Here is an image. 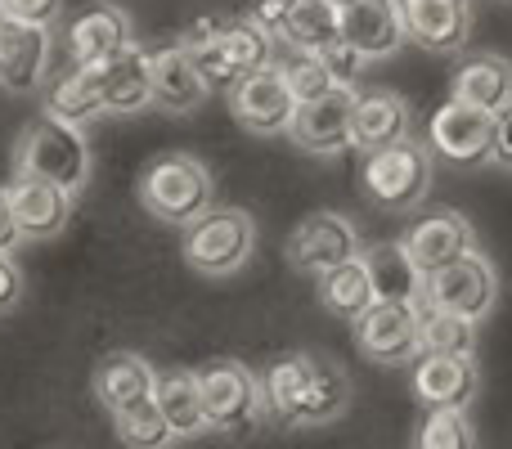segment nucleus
I'll return each mask as SVG.
<instances>
[{
  "mask_svg": "<svg viewBox=\"0 0 512 449\" xmlns=\"http://www.w3.org/2000/svg\"><path fill=\"white\" fill-rule=\"evenodd\" d=\"M265 405L283 427H328L351 409V373L319 351H288L265 369Z\"/></svg>",
  "mask_w": 512,
  "mask_h": 449,
  "instance_id": "nucleus-1",
  "label": "nucleus"
},
{
  "mask_svg": "<svg viewBox=\"0 0 512 449\" xmlns=\"http://www.w3.org/2000/svg\"><path fill=\"white\" fill-rule=\"evenodd\" d=\"M180 45H185L189 59L198 63L207 90H225V95L239 86V77L274 63V54H279V41H274L252 14L198 18L194 27L180 32Z\"/></svg>",
  "mask_w": 512,
  "mask_h": 449,
  "instance_id": "nucleus-2",
  "label": "nucleus"
},
{
  "mask_svg": "<svg viewBox=\"0 0 512 449\" xmlns=\"http://www.w3.org/2000/svg\"><path fill=\"white\" fill-rule=\"evenodd\" d=\"M432 180H436V153L418 135L360 153V189L387 216L418 212V203L432 194Z\"/></svg>",
  "mask_w": 512,
  "mask_h": 449,
  "instance_id": "nucleus-3",
  "label": "nucleus"
},
{
  "mask_svg": "<svg viewBox=\"0 0 512 449\" xmlns=\"http://www.w3.org/2000/svg\"><path fill=\"white\" fill-rule=\"evenodd\" d=\"M14 171L54 180L68 194H81L90 185V176H95V144L86 140V126H72L54 113H41L18 131Z\"/></svg>",
  "mask_w": 512,
  "mask_h": 449,
  "instance_id": "nucleus-4",
  "label": "nucleus"
},
{
  "mask_svg": "<svg viewBox=\"0 0 512 449\" xmlns=\"http://www.w3.org/2000/svg\"><path fill=\"white\" fill-rule=\"evenodd\" d=\"M135 198L140 207L162 225L185 229L194 216H203L216 198L212 171L194 153H158L135 180Z\"/></svg>",
  "mask_w": 512,
  "mask_h": 449,
  "instance_id": "nucleus-5",
  "label": "nucleus"
},
{
  "mask_svg": "<svg viewBox=\"0 0 512 449\" xmlns=\"http://www.w3.org/2000/svg\"><path fill=\"white\" fill-rule=\"evenodd\" d=\"M252 252H256V221L243 207H207L180 234V256L203 279H230L252 261Z\"/></svg>",
  "mask_w": 512,
  "mask_h": 449,
  "instance_id": "nucleus-6",
  "label": "nucleus"
},
{
  "mask_svg": "<svg viewBox=\"0 0 512 449\" xmlns=\"http://www.w3.org/2000/svg\"><path fill=\"white\" fill-rule=\"evenodd\" d=\"M198 387H203L212 436H252L256 427L270 418L265 382L256 378L243 360L221 355V360L203 364V369H198Z\"/></svg>",
  "mask_w": 512,
  "mask_h": 449,
  "instance_id": "nucleus-7",
  "label": "nucleus"
},
{
  "mask_svg": "<svg viewBox=\"0 0 512 449\" xmlns=\"http://www.w3.org/2000/svg\"><path fill=\"white\" fill-rule=\"evenodd\" d=\"M351 328H355L360 355L373 364L405 369V364H414L423 355V306L418 301L378 297Z\"/></svg>",
  "mask_w": 512,
  "mask_h": 449,
  "instance_id": "nucleus-8",
  "label": "nucleus"
},
{
  "mask_svg": "<svg viewBox=\"0 0 512 449\" xmlns=\"http://www.w3.org/2000/svg\"><path fill=\"white\" fill-rule=\"evenodd\" d=\"M423 306L432 310H450V315H468V319H486L499 306V270L486 252H468L459 261L441 265V270L423 274Z\"/></svg>",
  "mask_w": 512,
  "mask_h": 449,
  "instance_id": "nucleus-9",
  "label": "nucleus"
},
{
  "mask_svg": "<svg viewBox=\"0 0 512 449\" xmlns=\"http://www.w3.org/2000/svg\"><path fill=\"white\" fill-rule=\"evenodd\" d=\"M54 72V27L0 18V90L5 95H36L50 86Z\"/></svg>",
  "mask_w": 512,
  "mask_h": 449,
  "instance_id": "nucleus-10",
  "label": "nucleus"
},
{
  "mask_svg": "<svg viewBox=\"0 0 512 449\" xmlns=\"http://www.w3.org/2000/svg\"><path fill=\"white\" fill-rule=\"evenodd\" d=\"M360 252H364L360 229L342 212L306 216V221L288 234V243H283V256H288V265L301 279H319L324 270H333V265L351 261V256H360Z\"/></svg>",
  "mask_w": 512,
  "mask_h": 449,
  "instance_id": "nucleus-11",
  "label": "nucleus"
},
{
  "mask_svg": "<svg viewBox=\"0 0 512 449\" xmlns=\"http://www.w3.org/2000/svg\"><path fill=\"white\" fill-rule=\"evenodd\" d=\"M490 135H495V113L472 108L463 99H450L445 108H436L427 122V144L441 162L459 171L490 167Z\"/></svg>",
  "mask_w": 512,
  "mask_h": 449,
  "instance_id": "nucleus-12",
  "label": "nucleus"
},
{
  "mask_svg": "<svg viewBox=\"0 0 512 449\" xmlns=\"http://www.w3.org/2000/svg\"><path fill=\"white\" fill-rule=\"evenodd\" d=\"M292 113H297V95H292L279 63L248 72L230 90V117L252 135H288Z\"/></svg>",
  "mask_w": 512,
  "mask_h": 449,
  "instance_id": "nucleus-13",
  "label": "nucleus"
},
{
  "mask_svg": "<svg viewBox=\"0 0 512 449\" xmlns=\"http://www.w3.org/2000/svg\"><path fill=\"white\" fill-rule=\"evenodd\" d=\"M135 45V27H131V14L113 0H95L86 5L81 14H72L63 23V54L68 63L77 68H95V63H108L117 59L122 50Z\"/></svg>",
  "mask_w": 512,
  "mask_h": 449,
  "instance_id": "nucleus-14",
  "label": "nucleus"
},
{
  "mask_svg": "<svg viewBox=\"0 0 512 449\" xmlns=\"http://www.w3.org/2000/svg\"><path fill=\"white\" fill-rule=\"evenodd\" d=\"M351 122H355V86H333L328 95L297 104L288 140L310 158H337V153L351 149Z\"/></svg>",
  "mask_w": 512,
  "mask_h": 449,
  "instance_id": "nucleus-15",
  "label": "nucleus"
},
{
  "mask_svg": "<svg viewBox=\"0 0 512 449\" xmlns=\"http://www.w3.org/2000/svg\"><path fill=\"white\" fill-rule=\"evenodd\" d=\"M342 5V41L369 63L396 59L409 45V23L400 0H337Z\"/></svg>",
  "mask_w": 512,
  "mask_h": 449,
  "instance_id": "nucleus-16",
  "label": "nucleus"
},
{
  "mask_svg": "<svg viewBox=\"0 0 512 449\" xmlns=\"http://www.w3.org/2000/svg\"><path fill=\"white\" fill-rule=\"evenodd\" d=\"M409 391L423 409L432 405H463L472 409L481 391V369L477 355H459V351H423L414 360V373H409Z\"/></svg>",
  "mask_w": 512,
  "mask_h": 449,
  "instance_id": "nucleus-17",
  "label": "nucleus"
},
{
  "mask_svg": "<svg viewBox=\"0 0 512 449\" xmlns=\"http://www.w3.org/2000/svg\"><path fill=\"white\" fill-rule=\"evenodd\" d=\"M400 247L409 252V261H414L418 270L432 274V270H441V265L459 261V256L477 252L481 243H477V225H472L468 216L441 207V212L418 216V221L400 234Z\"/></svg>",
  "mask_w": 512,
  "mask_h": 449,
  "instance_id": "nucleus-18",
  "label": "nucleus"
},
{
  "mask_svg": "<svg viewBox=\"0 0 512 449\" xmlns=\"http://www.w3.org/2000/svg\"><path fill=\"white\" fill-rule=\"evenodd\" d=\"M409 23V41L427 54H459L468 50L477 9L472 0H400Z\"/></svg>",
  "mask_w": 512,
  "mask_h": 449,
  "instance_id": "nucleus-19",
  "label": "nucleus"
},
{
  "mask_svg": "<svg viewBox=\"0 0 512 449\" xmlns=\"http://www.w3.org/2000/svg\"><path fill=\"white\" fill-rule=\"evenodd\" d=\"M5 189H9V203H14V216H18V225H23L27 243H45V238H59L63 229H68L77 194H68L63 185L14 171V180H9Z\"/></svg>",
  "mask_w": 512,
  "mask_h": 449,
  "instance_id": "nucleus-20",
  "label": "nucleus"
},
{
  "mask_svg": "<svg viewBox=\"0 0 512 449\" xmlns=\"http://www.w3.org/2000/svg\"><path fill=\"white\" fill-rule=\"evenodd\" d=\"M149 77H153V108H162V113L185 117L194 108H203V99L212 95L198 63L189 59V50L180 41L149 50Z\"/></svg>",
  "mask_w": 512,
  "mask_h": 449,
  "instance_id": "nucleus-21",
  "label": "nucleus"
},
{
  "mask_svg": "<svg viewBox=\"0 0 512 449\" xmlns=\"http://www.w3.org/2000/svg\"><path fill=\"white\" fill-rule=\"evenodd\" d=\"M414 135V113H409V99L396 90H355V122H351V149L369 153L382 144H396Z\"/></svg>",
  "mask_w": 512,
  "mask_h": 449,
  "instance_id": "nucleus-22",
  "label": "nucleus"
},
{
  "mask_svg": "<svg viewBox=\"0 0 512 449\" xmlns=\"http://www.w3.org/2000/svg\"><path fill=\"white\" fill-rule=\"evenodd\" d=\"M153 387H158V369L140 351H108L90 378V391L108 409V418L140 405V400H153Z\"/></svg>",
  "mask_w": 512,
  "mask_h": 449,
  "instance_id": "nucleus-23",
  "label": "nucleus"
},
{
  "mask_svg": "<svg viewBox=\"0 0 512 449\" xmlns=\"http://www.w3.org/2000/svg\"><path fill=\"white\" fill-rule=\"evenodd\" d=\"M450 99H463V104H472V108L499 113L504 104H512V59L499 50L463 54L450 72Z\"/></svg>",
  "mask_w": 512,
  "mask_h": 449,
  "instance_id": "nucleus-24",
  "label": "nucleus"
},
{
  "mask_svg": "<svg viewBox=\"0 0 512 449\" xmlns=\"http://www.w3.org/2000/svg\"><path fill=\"white\" fill-rule=\"evenodd\" d=\"M153 400H158V409H162V418H167L176 445L180 441H198V436H212L207 405H203V387H198V373H189V369L158 373Z\"/></svg>",
  "mask_w": 512,
  "mask_h": 449,
  "instance_id": "nucleus-25",
  "label": "nucleus"
},
{
  "mask_svg": "<svg viewBox=\"0 0 512 449\" xmlns=\"http://www.w3.org/2000/svg\"><path fill=\"white\" fill-rule=\"evenodd\" d=\"M41 113H54L72 126H90L99 117H108L104 113V63H95V68H77L72 63L59 81L45 86Z\"/></svg>",
  "mask_w": 512,
  "mask_h": 449,
  "instance_id": "nucleus-26",
  "label": "nucleus"
},
{
  "mask_svg": "<svg viewBox=\"0 0 512 449\" xmlns=\"http://www.w3.org/2000/svg\"><path fill=\"white\" fill-rule=\"evenodd\" d=\"M153 108V77H149V50L131 45L117 59L104 63V113L108 117H135Z\"/></svg>",
  "mask_w": 512,
  "mask_h": 449,
  "instance_id": "nucleus-27",
  "label": "nucleus"
},
{
  "mask_svg": "<svg viewBox=\"0 0 512 449\" xmlns=\"http://www.w3.org/2000/svg\"><path fill=\"white\" fill-rule=\"evenodd\" d=\"M315 297H319V306H324L333 319L355 324V319H360L364 310L378 301V288H373V274H369L364 252L319 274V279H315Z\"/></svg>",
  "mask_w": 512,
  "mask_h": 449,
  "instance_id": "nucleus-28",
  "label": "nucleus"
},
{
  "mask_svg": "<svg viewBox=\"0 0 512 449\" xmlns=\"http://www.w3.org/2000/svg\"><path fill=\"white\" fill-rule=\"evenodd\" d=\"M342 41V5L337 0H292L279 45L292 50H324Z\"/></svg>",
  "mask_w": 512,
  "mask_h": 449,
  "instance_id": "nucleus-29",
  "label": "nucleus"
},
{
  "mask_svg": "<svg viewBox=\"0 0 512 449\" xmlns=\"http://www.w3.org/2000/svg\"><path fill=\"white\" fill-rule=\"evenodd\" d=\"M364 261H369L373 288L378 297H396V301H418L423 306V270L409 261V252L396 243H373L364 247Z\"/></svg>",
  "mask_w": 512,
  "mask_h": 449,
  "instance_id": "nucleus-30",
  "label": "nucleus"
},
{
  "mask_svg": "<svg viewBox=\"0 0 512 449\" xmlns=\"http://www.w3.org/2000/svg\"><path fill=\"white\" fill-rule=\"evenodd\" d=\"M418 449H477L481 436H477V423L463 405H432L427 418L418 423V436H414Z\"/></svg>",
  "mask_w": 512,
  "mask_h": 449,
  "instance_id": "nucleus-31",
  "label": "nucleus"
},
{
  "mask_svg": "<svg viewBox=\"0 0 512 449\" xmlns=\"http://www.w3.org/2000/svg\"><path fill=\"white\" fill-rule=\"evenodd\" d=\"M113 432L122 445L131 449H162V445H176V436H171L167 418H162L158 400H140V405L122 409V414H113Z\"/></svg>",
  "mask_w": 512,
  "mask_h": 449,
  "instance_id": "nucleus-32",
  "label": "nucleus"
},
{
  "mask_svg": "<svg viewBox=\"0 0 512 449\" xmlns=\"http://www.w3.org/2000/svg\"><path fill=\"white\" fill-rule=\"evenodd\" d=\"M274 63L283 68V77H288V86H292V95H297V104H306V99L328 95V90L337 86V81L328 77L324 59H319L315 50H292V45H279Z\"/></svg>",
  "mask_w": 512,
  "mask_h": 449,
  "instance_id": "nucleus-33",
  "label": "nucleus"
},
{
  "mask_svg": "<svg viewBox=\"0 0 512 449\" xmlns=\"http://www.w3.org/2000/svg\"><path fill=\"white\" fill-rule=\"evenodd\" d=\"M423 351H459V355H477V319L423 306Z\"/></svg>",
  "mask_w": 512,
  "mask_h": 449,
  "instance_id": "nucleus-34",
  "label": "nucleus"
},
{
  "mask_svg": "<svg viewBox=\"0 0 512 449\" xmlns=\"http://www.w3.org/2000/svg\"><path fill=\"white\" fill-rule=\"evenodd\" d=\"M319 59H324V68H328V77L337 81V86H355L360 81V72H364V54L360 50H351L346 41H333V45H324V50H315Z\"/></svg>",
  "mask_w": 512,
  "mask_h": 449,
  "instance_id": "nucleus-35",
  "label": "nucleus"
},
{
  "mask_svg": "<svg viewBox=\"0 0 512 449\" xmlns=\"http://www.w3.org/2000/svg\"><path fill=\"white\" fill-rule=\"evenodd\" d=\"M0 18H18V23L59 27V18H63V0H0Z\"/></svg>",
  "mask_w": 512,
  "mask_h": 449,
  "instance_id": "nucleus-36",
  "label": "nucleus"
},
{
  "mask_svg": "<svg viewBox=\"0 0 512 449\" xmlns=\"http://www.w3.org/2000/svg\"><path fill=\"white\" fill-rule=\"evenodd\" d=\"M490 167L512 176V104L495 113V135H490Z\"/></svg>",
  "mask_w": 512,
  "mask_h": 449,
  "instance_id": "nucleus-37",
  "label": "nucleus"
},
{
  "mask_svg": "<svg viewBox=\"0 0 512 449\" xmlns=\"http://www.w3.org/2000/svg\"><path fill=\"white\" fill-rule=\"evenodd\" d=\"M23 292H27L23 265H18L14 256H0V319H5L9 310H18V301H23Z\"/></svg>",
  "mask_w": 512,
  "mask_h": 449,
  "instance_id": "nucleus-38",
  "label": "nucleus"
},
{
  "mask_svg": "<svg viewBox=\"0 0 512 449\" xmlns=\"http://www.w3.org/2000/svg\"><path fill=\"white\" fill-rule=\"evenodd\" d=\"M23 243H27V234H23V225H18V216H14L9 189L0 185V256H18L23 252Z\"/></svg>",
  "mask_w": 512,
  "mask_h": 449,
  "instance_id": "nucleus-39",
  "label": "nucleus"
},
{
  "mask_svg": "<svg viewBox=\"0 0 512 449\" xmlns=\"http://www.w3.org/2000/svg\"><path fill=\"white\" fill-rule=\"evenodd\" d=\"M288 5H292V0H256L248 14L265 27V32L274 36V41H279V36H283V23H288Z\"/></svg>",
  "mask_w": 512,
  "mask_h": 449,
  "instance_id": "nucleus-40",
  "label": "nucleus"
}]
</instances>
